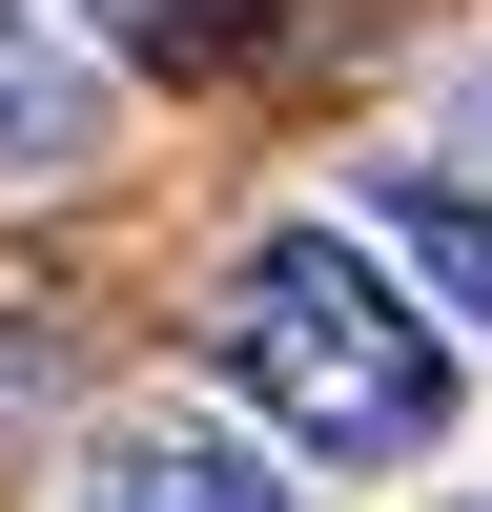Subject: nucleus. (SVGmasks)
<instances>
[{"mask_svg": "<svg viewBox=\"0 0 492 512\" xmlns=\"http://www.w3.org/2000/svg\"><path fill=\"white\" fill-rule=\"evenodd\" d=\"M287 472H308V451H287V431H226V410H103L62 512H308Z\"/></svg>", "mask_w": 492, "mask_h": 512, "instance_id": "2", "label": "nucleus"}, {"mask_svg": "<svg viewBox=\"0 0 492 512\" xmlns=\"http://www.w3.org/2000/svg\"><path fill=\"white\" fill-rule=\"evenodd\" d=\"M451 103H472V144H492V41H472V82H451Z\"/></svg>", "mask_w": 492, "mask_h": 512, "instance_id": "5", "label": "nucleus"}, {"mask_svg": "<svg viewBox=\"0 0 492 512\" xmlns=\"http://www.w3.org/2000/svg\"><path fill=\"white\" fill-rule=\"evenodd\" d=\"M349 205L390 226V267H410V287H431V308L492 349V185H451V164H349Z\"/></svg>", "mask_w": 492, "mask_h": 512, "instance_id": "4", "label": "nucleus"}, {"mask_svg": "<svg viewBox=\"0 0 492 512\" xmlns=\"http://www.w3.org/2000/svg\"><path fill=\"white\" fill-rule=\"evenodd\" d=\"M472 512H492V492H472Z\"/></svg>", "mask_w": 492, "mask_h": 512, "instance_id": "6", "label": "nucleus"}, {"mask_svg": "<svg viewBox=\"0 0 492 512\" xmlns=\"http://www.w3.org/2000/svg\"><path fill=\"white\" fill-rule=\"evenodd\" d=\"M123 123V82L62 41V0H0V185H82Z\"/></svg>", "mask_w": 492, "mask_h": 512, "instance_id": "3", "label": "nucleus"}, {"mask_svg": "<svg viewBox=\"0 0 492 512\" xmlns=\"http://www.w3.org/2000/svg\"><path fill=\"white\" fill-rule=\"evenodd\" d=\"M205 369L267 410L308 472H431L451 451V308L390 267V226H267L205 308Z\"/></svg>", "mask_w": 492, "mask_h": 512, "instance_id": "1", "label": "nucleus"}]
</instances>
